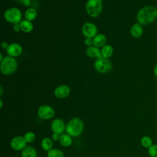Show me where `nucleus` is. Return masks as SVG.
<instances>
[{"mask_svg":"<svg viewBox=\"0 0 157 157\" xmlns=\"http://www.w3.org/2000/svg\"><path fill=\"white\" fill-rule=\"evenodd\" d=\"M136 18L142 25L150 24L157 18V9L152 6H144L138 11Z\"/></svg>","mask_w":157,"mask_h":157,"instance_id":"f257e3e1","label":"nucleus"},{"mask_svg":"<svg viewBox=\"0 0 157 157\" xmlns=\"http://www.w3.org/2000/svg\"><path fill=\"white\" fill-rule=\"evenodd\" d=\"M18 63L14 57L4 56L0 64V69L2 74L8 75L13 74L17 69Z\"/></svg>","mask_w":157,"mask_h":157,"instance_id":"f03ea898","label":"nucleus"},{"mask_svg":"<svg viewBox=\"0 0 157 157\" xmlns=\"http://www.w3.org/2000/svg\"><path fill=\"white\" fill-rule=\"evenodd\" d=\"M84 124L83 121L77 117L71 119L66 127V131L70 136L76 137L79 136L83 131Z\"/></svg>","mask_w":157,"mask_h":157,"instance_id":"7ed1b4c3","label":"nucleus"},{"mask_svg":"<svg viewBox=\"0 0 157 157\" xmlns=\"http://www.w3.org/2000/svg\"><path fill=\"white\" fill-rule=\"evenodd\" d=\"M102 9V0H88L86 4V13L92 18H96L99 16Z\"/></svg>","mask_w":157,"mask_h":157,"instance_id":"20e7f679","label":"nucleus"},{"mask_svg":"<svg viewBox=\"0 0 157 157\" xmlns=\"http://www.w3.org/2000/svg\"><path fill=\"white\" fill-rule=\"evenodd\" d=\"M4 17L7 21L14 25L21 22L22 14L18 8L10 7L5 11Z\"/></svg>","mask_w":157,"mask_h":157,"instance_id":"39448f33","label":"nucleus"},{"mask_svg":"<svg viewBox=\"0 0 157 157\" xmlns=\"http://www.w3.org/2000/svg\"><path fill=\"white\" fill-rule=\"evenodd\" d=\"M95 69L100 73L108 72L112 68V64L109 58H97L94 64Z\"/></svg>","mask_w":157,"mask_h":157,"instance_id":"423d86ee","label":"nucleus"},{"mask_svg":"<svg viewBox=\"0 0 157 157\" xmlns=\"http://www.w3.org/2000/svg\"><path fill=\"white\" fill-rule=\"evenodd\" d=\"M82 33L86 38H93L97 34L98 28L94 23L86 22L82 27Z\"/></svg>","mask_w":157,"mask_h":157,"instance_id":"0eeeda50","label":"nucleus"},{"mask_svg":"<svg viewBox=\"0 0 157 157\" xmlns=\"http://www.w3.org/2000/svg\"><path fill=\"white\" fill-rule=\"evenodd\" d=\"M38 116L42 120H48L52 118L55 115L53 109L48 105H41L37 111Z\"/></svg>","mask_w":157,"mask_h":157,"instance_id":"6e6552de","label":"nucleus"},{"mask_svg":"<svg viewBox=\"0 0 157 157\" xmlns=\"http://www.w3.org/2000/svg\"><path fill=\"white\" fill-rule=\"evenodd\" d=\"M11 147L15 150H21L26 148V141L24 137L17 136L12 139L10 142Z\"/></svg>","mask_w":157,"mask_h":157,"instance_id":"1a4fd4ad","label":"nucleus"},{"mask_svg":"<svg viewBox=\"0 0 157 157\" xmlns=\"http://www.w3.org/2000/svg\"><path fill=\"white\" fill-rule=\"evenodd\" d=\"M71 92L70 88L67 85H62L55 89V96L59 99H63L67 98Z\"/></svg>","mask_w":157,"mask_h":157,"instance_id":"9d476101","label":"nucleus"},{"mask_svg":"<svg viewBox=\"0 0 157 157\" xmlns=\"http://www.w3.org/2000/svg\"><path fill=\"white\" fill-rule=\"evenodd\" d=\"M6 50L9 56L15 58L21 54L23 52V48L19 44L12 43L9 45Z\"/></svg>","mask_w":157,"mask_h":157,"instance_id":"9b49d317","label":"nucleus"},{"mask_svg":"<svg viewBox=\"0 0 157 157\" xmlns=\"http://www.w3.org/2000/svg\"><path fill=\"white\" fill-rule=\"evenodd\" d=\"M66 126H65L64 121L59 118L55 119L51 124L52 130L54 132H57L59 134H62L66 129Z\"/></svg>","mask_w":157,"mask_h":157,"instance_id":"f8f14e48","label":"nucleus"},{"mask_svg":"<svg viewBox=\"0 0 157 157\" xmlns=\"http://www.w3.org/2000/svg\"><path fill=\"white\" fill-rule=\"evenodd\" d=\"M143 32L144 29L142 25L139 23H136L132 25L130 29L131 35L134 38H139L141 37L143 34Z\"/></svg>","mask_w":157,"mask_h":157,"instance_id":"ddd939ff","label":"nucleus"},{"mask_svg":"<svg viewBox=\"0 0 157 157\" xmlns=\"http://www.w3.org/2000/svg\"><path fill=\"white\" fill-rule=\"evenodd\" d=\"M86 55L91 58H102V55L99 48L94 45L88 47L86 50Z\"/></svg>","mask_w":157,"mask_h":157,"instance_id":"4468645a","label":"nucleus"},{"mask_svg":"<svg viewBox=\"0 0 157 157\" xmlns=\"http://www.w3.org/2000/svg\"><path fill=\"white\" fill-rule=\"evenodd\" d=\"M93 45L99 48L104 46L107 42V37L103 34H97L93 38Z\"/></svg>","mask_w":157,"mask_h":157,"instance_id":"2eb2a0df","label":"nucleus"},{"mask_svg":"<svg viewBox=\"0 0 157 157\" xmlns=\"http://www.w3.org/2000/svg\"><path fill=\"white\" fill-rule=\"evenodd\" d=\"M20 26L21 28V31L26 33L31 32L34 28V26L32 22L27 20H21L20 23Z\"/></svg>","mask_w":157,"mask_h":157,"instance_id":"dca6fc26","label":"nucleus"},{"mask_svg":"<svg viewBox=\"0 0 157 157\" xmlns=\"http://www.w3.org/2000/svg\"><path fill=\"white\" fill-rule=\"evenodd\" d=\"M101 55L103 58H109L113 55V48L110 45H105L101 48Z\"/></svg>","mask_w":157,"mask_h":157,"instance_id":"f3484780","label":"nucleus"},{"mask_svg":"<svg viewBox=\"0 0 157 157\" xmlns=\"http://www.w3.org/2000/svg\"><path fill=\"white\" fill-rule=\"evenodd\" d=\"M37 11L34 8L30 7L28 8L25 13V17L26 20H29L30 21H32L34 20L37 17Z\"/></svg>","mask_w":157,"mask_h":157,"instance_id":"a211bd4d","label":"nucleus"},{"mask_svg":"<svg viewBox=\"0 0 157 157\" xmlns=\"http://www.w3.org/2000/svg\"><path fill=\"white\" fill-rule=\"evenodd\" d=\"M21 157H37L36 150L32 147H27L23 149Z\"/></svg>","mask_w":157,"mask_h":157,"instance_id":"6ab92c4d","label":"nucleus"},{"mask_svg":"<svg viewBox=\"0 0 157 157\" xmlns=\"http://www.w3.org/2000/svg\"><path fill=\"white\" fill-rule=\"evenodd\" d=\"M59 140L61 145L63 147H69L72 144V139L67 134H62Z\"/></svg>","mask_w":157,"mask_h":157,"instance_id":"aec40b11","label":"nucleus"},{"mask_svg":"<svg viewBox=\"0 0 157 157\" xmlns=\"http://www.w3.org/2000/svg\"><path fill=\"white\" fill-rule=\"evenodd\" d=\"M41 147L44 150L49 151L52 149L53 147L52 140L48 137H45L43 139L41 142Z\"/></svg>","mask_w":157,"mask_h":157,"instance_id":"412c9836","label":"nucleus"},{"mask_svg":"<svg viewBox=\"0 0 157 157\" xmlns=\"http://www.w3.org/2000/svg\"><path fill=\"white\" fill-rule=\"evenodd\" d=\"M47 157H64V154L61 150L54 148L48 151Z\"/></svg>","mask_w":157,"mask_h":157,"instance_id":"4be33fe9","label":"nucleus"},{"mask_svg":"<svg viewBox=\"0 0 157 157\" xmlns=\"http://www.w3.org/2000/svg\"><path fill=\"white\" fill-rule=\"evenodd\" d=\"M141 144L145 148H150L152 145V140L149 136H144L141 139Z\"/></svg>","mask_w":157,"mask_h":157,"instance_id":"5701e85b","label":"nucleus"},{"mask_svg":"<svg viewBox=\"0 0 157 157\" xmlns=\"http://www.w3.org/2000/svg\"><path fill=\"white\" fill-rule=\"evenodd\" d=\"M24 137H25L26 142L30 143V142H33L35 140L36 136H35L34 133L33 132H28L25 134Z\"/></svg>","mask_w":157,"mask_h":157,"instance_id":"b1692460","label":"nucleus"},{"mask_svg":"<svg viewBox=\"0 0 157 157\" xmlns=\"http://www.w3.org/2000/svg\"><path fill=\"white\" fill-rule=\"evenodd\" d=\"M148 152L151 157H157V145H153L148 148Z\"/></svg>","mask_w":157,"mask_h":157,"instance_id":"393cba45","label":"nucleus"},{"mask_svg":"<svg viewBox=\"0 0 157 157\" xmlns=\"http://www.w3.org/2000/svg\"><path fill=\"white\" fill-rule=\"evenodd\" d=\"M16 2H17L19 4H21L25 6L29 7L31 4V1L30 0H15Z\"/></svg>","mask_w":157,"mask_h":157,"instance_id":"a878e982","label":"nucleus"},{"mask_svg":"<svg viewBox=\"0 0 157 157\" xmlns=\"http://www.w3.org/2000/svg\"><path fill=\"white\" fill-rule=\"evenodd\" d=\"M84 44L85 45L88 47L92 46L93 45V38H88L86 37L85 38V40H84Z\"/></svg>","mask_w":157,"mask_h":157,"instance_id":"bb28decb","label":"nucleus"},{"mask_svg":"<svg viewBox=\"0 0 157 157\" xmlns=\"http://www.w3.org/2000/svg\"><path fill=\"white\" fill-rule=\"evenodd\" d=\"M13 29L14 31L18 33L20 31H21V28L20 26V23H17V24H14L13 25Z\"/></svg>","mask_w":157,"mask_h":157,"instance_id":"cd10ccee","label":"nucleus"},{"mask_svg":"<svg viewBox=\"0 0 157 157\" xmlns=\"http://www.w3.org/2000/svg\"><path fill=\"white\" fill-rule=\"evenodd\" d=\"M60 134L59 133H57V132H54L53 134H52V139L54 140V141H57L58 140H59V138H60V136H59Z\"/></svg>","mask_w":157,"mask_h":157,"instance_id":"c85d7f7f","label":"nucleus"},{"mask_svg":"<svg viewBox=\"0 0 157 157\" xmlns=\"http://www.w3.org/2000/svg\"><path fill=\"white\" fill-rule=\"evenodd\" d=\"M9 45H8V44H7V42H3L1 44V47H2V48H3V49H6V50H7V48L8 47H9Z\"/></svg>","mask_w":157,"mask_h":157,"instance_id":"c756f323","label":"nucleus"},{"mask_svg":"<svg viewBox=\"0 0 157 157\" xmlns=\"http://www.w3.org/2000/svg\"><path fill=\"white\" fill-rule=\"evenodd\" d=\"M154 74L157 77V64H156V66H155V68H154Z\"/></svg>","mask_w":157,"mask_h":157,"instance_id":"7c9ffc66","label":"nucleus"},{"mask_svg":"<svg viewBox=\"0 0 157 157\" xmlns=\"http://www.w3.org/2000/svg\"><path fill=\"white\" fill-rule=\"evenodd\" d=\"M3 58H4V57H3V56H2V54L1 53H0V62H1V61H2Z\"/></svg>","mask_w":157,"mask_h":157,"instance_id":"2f4dec72","label":"nucleus"},{"mask_svg":"<svg viewBox=\"0 0 157 157\" xmlns=\"http://www.w3.org/2000/svg\"><path fill=\"white\" fill-rule=\"evenodd\" d=\"M0 94H1V96L2 94V86H0Z\"/></svg>","mask_w":157,"mask_h":157,"instance_id":"473e14b6","label":"nucleus"},{"mask_svg":"<svg viewBox=\"0 0 157 157\" xmlns=\"http://www.w3.org/2000/svg\"><path fill=\"white\" fill-rule=\"evenodd\" d=\"M0 102H1V105H0V107H2V101L1 99H0Z\"/></svg>","mask_w":157,"mask_h":157,"instance_id":"72a5a7b5","label":"nucleus"}]
</instances>
